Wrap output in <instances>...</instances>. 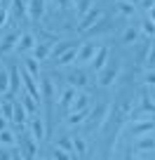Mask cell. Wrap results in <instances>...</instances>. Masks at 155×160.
<instances>
[{"label": "cell", "instance_id": "cell-1", "mask_svg": "<svg viewBox=\"0 0 155 160\" xmlns=\"http://www.w3.org/2000/svg\"><path fill=\"white\" fill-rule=\"evenodd\" d=\"M17 144H19V153L24 160H35L38 155V141L33 139L31 134H17Z\"/></svg>", "mask_w": 155, "mask_h": 160}, {"label": "cell", "instance_id": "cell-2", "mask_svg": "<svg viewBox=\"0 0 155 160\" xmlns=\"http://www.w3.org/2000/svg\"><path fill=\"white\" fill-rule=\"evenodd\" d=\"M108 111H110L108 101H99L94 108H90V115H87L85 122H87L90 127H99V125H104V120L108 118Z\"/></svg>", "mask_w": 155, "mask_h": 160}, {"label": "cell", "instance_id": "cell-3", "mask_svg": "<svg viewBox=\"0 0 155 160\" xmlns=\"http://www.w3.org/2000/svg\"><path fill=\"white\" fill-rule=\"evenodd\" d=\"M104 17V12H101V7L92 5L90 10L85 12V14L80 17V24H78V33H87V31L92 28V26H96V21Z\"/></svg>", "mask_w": 155, "mask_h": 160}, {"label": "cell", "instance_id": "cell-4", "mask_svg": "<svg viewBox=\"0 0 155 160\" xmlns=\"http://www.w3.org/2000/svg\"><path fill=\"white\" fill-rule=\"evenodd\" d=\"M118 73H120V64H118V61H110V64H106L104 68L99 71V85H101V87L113 85L115 80H118Z\"/></svg>", "mask_w": 155, "mask_h": 160}, {"label": "cell", "instance_id": "cell-5", "mask_svg": "<svg viewBox=\"0 0 155 160\" xmlns=\"http://www.w3.org/2000/svg\"><path fill=\"white\" fill-rule=\"evenodd\" d=\"M26 14L33 19V24H40L42 14H45V0H28V5H26Z\"/></svg>", "mask_w": 155, "mask_h": 160}, {"label": "cell", "instance_id": "cell-6", "mask_svg": "<svg viewBox=\"0 0 155 160\" xmlns=\"http://www.w3.org/2000/svg\"><path fill=\"white\" fill-rule=\"evenodd\" d=\"M108 54H110V50H108V45H101V47H96V52H94V57H92V68L99 73L101 68H104L106 64H108Z\"/></svg>", "mask_w": 155, "mask_h": 160}, {"label": "cell", "instance_id": "cell-7", "mask_svg": "<svg viewBox=\"0 0 155 160\" xmlns=\"http://www.w3.org/2000/svg\"><path fill=\"white\" fill-rule=\"evenodd\" d=\"M94 52H96V45H94V42H82V45L78 47V54H75V64H85V61H92Z\"/></svg>", "mask_w": 155, "mask_h": 160}, {"label": "cell", "instance_id": "cell-8", "mask_svg": "<svg viewBox=\"0 0 155 160\" xmlns=\"http://www.w3.org/2000/svg\"><path fill=\"white\" fill-rule=\"evenodd\" d=\"M153 132V118L146 120H132V134L141 137V134H150Z\"/></svg>", "mask_w": 155, "mask_h": 160}, {"label": "cell", "instance_id": "cell-9", "mask_svg": "<svg viewBox=\"0 0 155 160\" xmlns=\"http://www.w3.org/2000/svg\"><path fill=\"white\" fill-rule=\"evenodd\" d=\"M31 137H33L35 141L45 139V120H42L40 115H33V120H31Z\"/></svg>", "mask_w": 155, "mask_h": 160}, {"label": "cell", "instance_id": "cell-10", "mask_svg": "<svg viewBox=\"0 0 155 160\" xmlns=\"http://www.w3.org/2000/svg\"><path fill=\"white\" fill-rule=\"evenodd\" d=\"M54 92H56V87H54V80H52V78L40 80V99H45L47 104H52V99H54Z\"/></svg>", "mask_w": 155, "mask_h": 160}, {"label": "cell", "instance_id": "cell-11", "mask_svg": "<svg viewBox=\"0 0 155 160\" xmlns=\"http://www.w3.org/2000/svg\"><path fill=\"white\" fill-rule=\"evenodd\" d=\"M68 85L70 87H87L90 85V75L85 71H70L68 73Z\"/></svg>", "mask_w": 155, "mask_h": 160}, {"label": "cell", "instance_id": "cell-12", "mask_svg": "<svg viewBox=\"0 0 155 160\" xmlns=\"http://www.w3.org/2000/svg\"><path fill=\"white\" fill-rule=\"evenodd\" d=\"M153 146H155V141H153V132H150V134L136 139L134 151H136V153H153Z\"/></svg>", "mask_w": 155, "mask_h": 160}, {"label": "cell", "instance_id": "cell-13", "mask_svg": "<svg viewBox=\"0 0 155 160\" xmlns=\"http://www.w3.org/2000/svg\"><path fill=\"white\" fill-rule=\"evenodd\" d=\"M19 28H14V31H10V33L2 38V42H0V52H12L14 50V45H17V40H19Z\"/></svg>", "mask_w": 155, "mask_h": 160}, {"label": "cell", "instance_id": "cell-14", "mask_svg": "<svg viewBox=\"0 0 155 160\" xmlns=\"http://www.w3.org/2000/svg\"><path fill=\"white\" fill-rule=\"evenodd\" d=\"M50 50H52V42H35L33 50H31V52H33L31 57H33L35 61H42V59L50 57Z\"/></svg>", "mask_w": 155, "mask_h": 160}, {"label": "cell", "instance_id": "cell-15", "mask_svg": "<svg viewBox=\"0 0 155 160\" xmlns=\"http://www.w3.org/2000/svg\"><path fill=\"white\" fill-rule=\"evenodd\" d=\"M33 45H35L33 35H31V33H21L19 40H17V45H14V50L17 52H31V50H33Z\"/></svg>", "mask_w": 155, "mask_h": 160}, {"label": "cell", "instance_id": "cell-16", "mask_svg": "<svg viewBox=\"0 0 155 160\" xmlns=\"http://www.w3.org/2000/svg\"><path fill=\"white\" fill-rule=\"evenodd\" d=\"M75 94H78V90H75V87H70V85H66V90L61 92V97H59V104H61V108H64V111L70 108V104H73Z\"/></svg>", "mask_w": 155, "mask_h": 160}, {"label": "cell", "instance_id": "cell-17", "mask_svg": "<svg viewBox=\"0 0 155 160\" xmlns=\"http://www.w3.org/2000/svg\"><path fill=\"white\" fill-rule=\"evenodd\" d=\"M78 47H80V45H70L68 50L64 52V54H59V57H56V64H59V66L75 64V54H78Z\"/></svg>", "mask_w": 155, "mask_h": 160}, {"label": "cell", "instance_id": "cell-18", "mask_svg": "<svg viewBox=\"0 0 155 160\" xmlns=\"http://www.w3.org/2000/svg\"><path fill=\"white\" fill-rule=\"evenodd\" d=\"M85 108H90V94H75V99H73V104H70V108H68V113H75V111H85Z\"/></svg>", "mask_w": 155, "mask_h": 160}, {"label": "cell", "instance_id": "cell-19", "mask_svg": "<svg viewBox=\"0 0 155 160\" xmlns=\"http://www.w3.org/2000/svg\"><path fill=\"white\" fill-rule=\"evenodd\" d=\"M12 122H17V125L26 122V108L21 106V101H12Z\"/></svg>", "mask_w": 155, "mask_h": 160}, {"label": "cell", "instance_id": "cell-20", "mask_svg": "<svg viewBox=\"0 0 155 160\" xmlns=\"http://www.w3.org/2000/svg\"><path fill=\"white\" fill-rule=\"evenodd\" d=\"M87 115H90V108L85 111H75V113H68V125H82L87 120Z\"/></svg>", "mask_w": 155, "mask_h": 160}, {"label": "cell", "instance_id": "cell-21", "mask_svg": "<svg viewBox=\"0 0 155 160\" xmlns=\"http://www.w3.org/2000/svg\"><path fill=\"white\" fill-rule=\"evenodd\" d=\"M24 66H26V73H31L35 80H38V75H40V61H35L33 57H28V59L24 61Z\"/></svg>", "mask_w": 155, "mask_h": 160}, {"label": "cell", "instance_id": "cell-22", "mask_svg": "<svg viewBox=\"0 0 155 160\" xmlns=\"http://www.w3.org/2000/svg\"><path fill=\"white\" fill-rule=\"evenodd\" d=\"M21 106L26 108V113H33V115L38 113V101H35L31 94H24V97H21Z\"/></svg>", "mask_w": 155, "mask_h": 160}, {"label": "cell", "instance_id": "cell-23", "mask_svg": "<svg viewBox=\"0 0 155 160\" xmlns=\"http://www.w3.org/2000/svg\"><path fill=\"white\" fill-rule=\"evenodd\" d=\"M136 38H139V31L134 28V26H129V28H125V33H122V42L125 45H134Z\"/></svg>", "mask_w": 155, "mask_h": 160}, {"label": "cell", "instance_id": "cell-24", "mask_svg": "<svg viewBox=\"0 0 155 160\" xmlns=\"http://www.w3.org/2000/svg\"><path fill=\"white\" fill-rule=\"evenodd\" d=\"M10 12L17 17V19H24L26 17V5L21 2V0H12V10Z\"/></svg>", "mask_w": 155, "mask_h": 160}, {"label": "cell", "instance_id": "cell-25", "mask_svg": "<svg viewBox=\"0 0 155 160\" xmlns=\"http://www.w3.org/2000/svg\"><path fill=\"white\" fill-rule=\"evenodd\" d=\"M141 108H143V115H153V92H148V94L141 97Z\"/></svg>", "mask_w": 155, "mask_h": 160}, {"label": "cell", "instance_id": "cell-26", "mask_svg": "<svg viewBox=\"0 0 155 160\" xmlns=\"http://www.w3.org/2000/svg\"><path fill=\"white\" fill-rule=\"evenodd\" d=\"M56 148H61V151H66V153L75 155V148H73V139H68V137H61V139L56 141Z\"/></svg>", "mask_w": 155, "mask_h": 160}, {"label": "cell", "instance_id": "cell-27", "mask_svg": "<svg viewBox=\"0 0 155 160\" xmlns=\"http://www.w3.org/2000/svg\"><path fill=\"white\" fill-rule=\"evenodd\" d=\"M115 2H118L120 14H125V17H132V14H134V10H136L134 5H129V2H125V0H115Z\"/></svg>", "mask_w": 155, "mask_h": 160}, {"label": "cell", "instance_id": "cell-28", "mask_svg": "<svg viewBox=\"0 0 155 160\" xmlns=\"http://www.w3.org/2000/svg\"><path fill=\"white\" fill-rule=\"evenodd\" d=\"M7 87H10V73L5 68H0V97L7 92Z\"/></svg>", "mask_w": 155, "mask_h": 160}, {"label": "cell", "instance_id": "cell-29", "mask_svg": "<svg viewBox=\"0 0 155 160\" xmlns=\"http://www.w3.org/2000/svg\"><path fill=\"white\" fill-rule=\"evenodd\" d=\"M73 148H75V155H85L87 153V144L82 137H75L73 139Z\"/></svg>", "mask_w": 155, "mask_h": 160}, {"label": "cell", "instance_id": "cell-30", "mask_svg": "<svg viewBox=\"0 0 155 160\" xmlns=\"http://www.w3.org/2000/svg\"><path fill=\"white\" fill-rule=\"evenodd\" d=\"M0 115H2L7 122H12V101H2V104H0Z\"/></svg>", "mask_w": 155, "mask_h": 160}, {"label": "cell", "instance_id": "cell-31", "mask_svg": "<svg viewBox=\"0 0 155 160\" xmlns=\"http://www.w3.org/2000/svg\"><path fill=\"white\" fill-rule=\"evenodd\" d=\"M0 141H2L5 146H14L17 137H14V132H10V130H2V132H0Z\"/></svg>", "mask_w": 155, "mask_h": 160}, {"label": "cell", "instance_id": "cell-32", "mask_svg": "<svg viewBox=\"0 0 155 160\" xmlns=\"http://www.w3.org/2000/svg\"><path fill=\"white\" fill-rule=\"evenodd\" d=\"M68 47H70V42H59L56 47H52V50H50V54L56 59V57H59V54H64V52L68 50Z\"/></svg>", "mask_w": 155, "mask_h": 160}, {"label": "cell", "instance_id": "cell-33", "mask_svg": "<svg viewBox=\"0 0 155 160\" xmlns=\"http://www.w3.org/2000/svg\"><path fill=\"white\" fill-rule=\"evenodd\" d=\"M90 7H92V0H78V2H75V10H78V14H80V17L85 14Z\"/></svg>", "mask_w": 155, "mask_h": 160}, {"label": "cell", "instance_id": "cell-34", "mask_svg": "<svg viewBox=\"0 0 155 160\" xmlns=\"http://www.w3.org/2000/svg\"><path fill=\"white\" fill-rule=\"evenodd\" d=\"M52 158H54V160H73V155H70V153H66V151H61V148H56V146H54V151H52Z\"/></svg>", "mask_w": 155, "mask_h": 160}, {"label": "cell", "instance_id": "cell-35", "mask_svg": "<svg viewBox=\"0 0 155 160\" xmlns=\"http://www.w3.org/2000/svg\"><path fill=\"white\" fill-rule=\"evenodd\" d=\"M7 17H10V7H7V5H0V26L7 24Z\"/></svg>", "mask_w": 155, "mask_h": 160}, {"label": "cell", "instance_id": "cell-36", "mask_svg": "<svg viewBox=\"0 0 155 160\" xmlns=\"http://www.w3.org/2000/svg\"><path fill=\"white\" fill-rule=\"evenodd\" d=\"M143 80H146V82H148V87H153V82H155V73H153V68H148V71H146Z\"/></svg>", "mask_w": 155, "mask_h": 160}, {"label": "cell", "instance_id": "cell-37", "mask_svg": "<svg viewBox=\"0 0 155 160\" xmlns=\"http://www.w3.org/2000/svg\"><path fill=\"white\" fill-rule=\"evenodd\" d=\"M54 2H56L59 7H61V10H68V7L73 5V0H54Z\"/></svg>", "mask_w": 155, "mask_h": 160}, {"label": "cell", "instance_id": "cell-38", "mask_svg": "<svg viewBox=\"0 0 155 160\" xmlns=\"http://www.w3.org/2000/svg\"><path fill=\"white\" fill-rule=\"evenodd\" d=\"M141 5H143V10H148V12H153V5H155V0H139Z\"/></svg>", "mask_w": 155, "mask_h": 160}, {"label": "cell", "instance_id": "cell-39", "mask_svg": "<svg viewBox=\"0 0 155 160\" xmlns=\"http://www.w3.org/2000/svg\"><path fill=\"white\" fill-rule=\"evenodd\" d=\"M10 158H12V153H7V151H5V148L0 151V160H10Z\"/></svg>", "mask_w": 155, "mask_h": 160}, {"label": "cell", "instance_id": "cell-40", "mask_svg": "<svg viewBox=\"0 0 155 160\" xmlns=\"http://www.w3.org/2000/svg\"><path fill=\"white\" fill-rule=\"evenodd\" d=\"M2 130H7V120L0 115V132H2Z\"/></svg>", "mask_w": 155, "mask_h": 160}, {"label": "cell", "instance_id": "cell-41", "mask_svg": "<svg viewBox=\"0 0 155 160\" xmlns=\"http://www.w3.org/2000/svg\"><path fill=\"white\" fill-rule=\"evenodd\" d=\"M10 160H24V158H21V153H19V151H14V153H12V158Z\"/></svg>", "mask_w": 155, "mask_h": 160}, {"label": "cell", "instance_id": "cell-42", "mask_svg": "<svg viewBox=\"0 0 155 160\" xmlns=\"http://www.w3.org/2000/svg\"><path fill=\"white\" fill-rule=\"evenodd\" d=\"M125 2H129V5H139V0H125Z\"/></svg>", "mask_w": 155, "mask_h": 160}, {"label": "cell", "instance_id": "cell-43", "mask_svg": "<svg viewBox=\"0 0 155 160\" xmlns=\"http://www.w3.org/2000/svg\"><path fill=\"white\" fill-rule=\"evenodd\" d=\"M125 160H132V155H129V153H125Z\"/></svg>", "mask_w": 155, "mask_h": 160}, {"label": "cell", "instance_id": "cell-44", "mask_svg": "<svg viewBox=\"0 0 155 160\" xmlns=\"http://www.w3.org/2000/svg\"><path fill=\"white\" fill-rule=\"evenodd\" d=\"M0 104H2V97H0Z\"/></svg>", "mask_w": 155, "mask_h": 160}, {"label": "cell", "instance_id": "cell-45", "mask_svg": "<svg viewBox=\"0 0 155 160\" xmlns=\"http://www.w3.org/2000/svg\"><path fill=\"white\" fill-rule=\"evenodd\" d=\"M75 2H78V0H73V5H75Z\"/></svg>", "mask_w": 155, "mask_h": 160}, {"label": "cell", "instance_id": "cell-46", "mask_svg": "<svg viewBox=\"0 0 155 160\" xmlns=\"http://www.w3.org/2000/svg\"><path fill=\"white\" fill-rule=\"evenodd\" d=\"M0 2H2V0H0Z\"/></svg>", "mask_w": 155, "mask_h": 160}, {"label": "cell", "instance_id": "cell-47", "mask_svg": "<svg viewBox=\"0 0 155 160\" xmlns=\"http://www.w3.org/2000/svg\"><path fill=\"white\" fill-rule=\"evenodd\" d=\"M113 2H115V0H113Z\"/></svg>", "mask_w": 155, "mask_h": 160}]
</instances>
